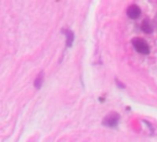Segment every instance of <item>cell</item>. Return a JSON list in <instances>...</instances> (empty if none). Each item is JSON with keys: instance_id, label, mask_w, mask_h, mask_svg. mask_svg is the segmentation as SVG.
<instances>
[{"instance_id": "8992f818", "label": "cell", "mask_w": 157, "mask_h": 142, "mask_svg": "<svg viewBox=\"0 0 157 142\" xmlns=\"http://www.w3.org/2000/svg\"><path fill=\"white\" fill-rule=\"evenodd\" d=\"M43 82H44V72H41L35 79L34 80V87L37 89V90H40L42 85H43Z\"/></svg>"}, {"instance_id": "6da1fadb", "label": "cell", "mask_w": 157, "mask_h": 142, "mask_svg": "<svg viewBox=\"0 0 157 142\" xmlns=\"http://www.w3.org/2000/svg\"><path fill=\"white\" fill-rule=\"evenodd\" d=\"M132 45H133L134 49L141 54H149V53H150L149 44L147 43V42H145L141 38L133 39L132 40Z\"/></svg>"}, {"instance_id": "7a4b0ae2", "label": "cell", "mask_w": 157, "mask_h": 142, "mask_svg": "<svg viewBox=\"0 0 157 142\" xmlns=\"http://www.w3.org/2000/svg\"><path fill=\"white\" fill-rule=\"evenodd\" d=\"M119 122V115L116 113L105 116L103 120V125L107 127H116Z\"/></svg>"}, {"instance_id": "3957f363", "label": "cell", "mask_w": 157, "mask_h": 142, "mask_svg": "<svg viewBox=\"0 0 157 142\" xmlns=\"http://www.w3.org/2000/svg\"><path fill=\"white\" fill-rule=\"evenodd\" d=\"M140 13H141L140 9L138 6H136V5H131L127 9V15H128V17H129L132 20L138 19L140 17Z\"/></svg>"}, {"instance_id": "277c9868", "label": "cell", "mask_w": 157, "mask_h": 142, "mask_svg": "<svg viewBox=\"0 0 157 142\" xmlns=\"http://www.w3.org/2000/svg\"><path fill=\"white\" fill-rule=\"evenodd\" d=\"M62 32L66 35V45L67 47H71L74 42V33L70 30H62Z\"/></svg>"}, {"instance_id": "5b68a950", "label": "cell", "mask_w": 157, "mask_h": 142, "mask_svg": "<svg viewBox=\"0 0 157 142\" xmlns=\"http://www.w3.org/2000/svg\"><path fill=\"white\" fill-rule=\"evenodd\" d=\"M141 30L145 33H151L152 32V27L151 25V22L148 19L144 20L142 24H141Z\"/></svg>"}]
</instances>
